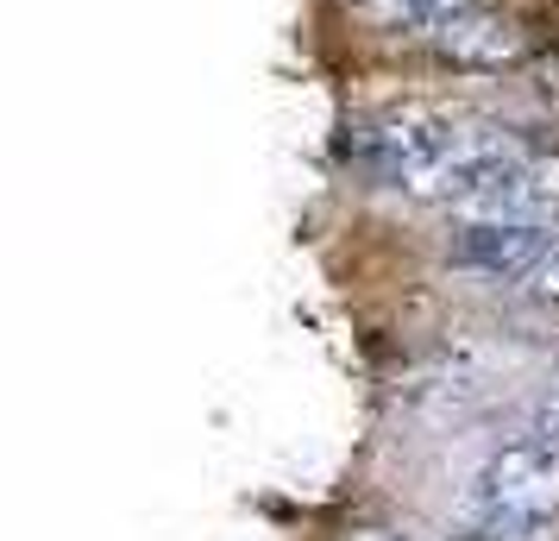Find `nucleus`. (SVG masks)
I'll use <instances>...</instances> for the list:
<instances>
[{"instance_id":"nucleus-4","label":"nucleus","mask_w":559,"mask_h":541,"mask_svg":"<svg viewBox=\"0 0 559 541\" xmlns=\"http://www.w3.org/2000/svg\"><path fill=\"white\" fill-rule=\"evenodd\" d=\"M554 221H534V214H465L447 239V258H453L459 271H478L490 284H522L540 252L554 246Z\"/></svg>"},{"instance_id":"nucleus-8","label":"nucleus","mask_w":559,"mask_h":541,"mask_svg":"<svg viewBox=\"0 0 559 541\" xmlns=\"http://www.w3.org/2000/svg\"><path fill=\"white\" fill-rule=\"evenodd\" d=\"M459 541H497V536H478V529H472V536H459Z\"/></svg>"},{"instance_id":"nucleus-7","label":"nucleus","mask_w":559,"mask_h":541,"mask_svg":"<svg viewBox=\"0 0 559 541\" xmlns=\"http://www.w3.org/2000/svg\"><path fill=\"white\" fill-rule=\"evenodd\" d=\"M346 541H408V536H390V529H358V536H346Z\"/></svg>"},{"instance_id":"nucleus-2","label":"nucleus","mask_w":559,"mask_h":541,"mask_svg":"<svg viewBox=\"0 0 559 541\" xmlns=\"http://www.w3.org/2000/svg\"><path fill=\"white\" fill-rule=\"evenodd\" d=\"M365 13L383 32L421 38L453 63H503L515 51L503 13H490V0H365Z\"/></svg>"},{"instance_id":"nucleus-1","label":"nucleus","mask_w":559,"mask_h":541,"mask_svg":"<svg viewBox=\"0 0 559 541\" xmlns=\"http://www.w3.org/2000/svg\"><path fill=\"white\" fill-rule=\"evenodd\" d=\"M465 522L497 541H547L559 516V454L540 440H515L472 472L465 485Z\"/></svg>"},{"instance_id":"nucleus-3","label":"nucleus","mask_w":559,"mask_h":541,"mask_svg":"<svg viewBox=\"0 0 559 541\" xmlns=\"http://www.w3.org/2000/svg\"><path fill=\"white\" fill-rule=\"evenodd\" d=\"M465 127L459 120H433V114H396L378 120L358 139V164L383 183V189H408V196H433L440 170L453 164Z\"/></svg>"},{"instance_id":"nucleus-6","label":"nucleus","mask_w":559,"mask_h":541,"mask_svg":"<svg viewBox=\"0 0 559 541\" xmlns=\"http://www.w3.org/2000/svg\"><path fill=\"white\" fill-rule=\"evenodd\" d=\"M528 435L540 440V447H554V454H559V385L528 410Z\"/></svg>"},{"instance_id":"nucleus-5","label":"nucleus","mask_w":559,"mask_h":541,"mask_svg":"<svg viewBox=\"0 0 559 541\" xmlns=\"http://www.w3.org/2000/svg\"><path fill=\"white\" fill-rule=\"evenodd\" d=\"M515 296H528V303H559V233H554V246L540 252V264L515 284Z\"/></svg>"}]
</instances>
